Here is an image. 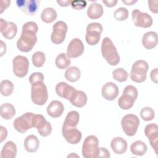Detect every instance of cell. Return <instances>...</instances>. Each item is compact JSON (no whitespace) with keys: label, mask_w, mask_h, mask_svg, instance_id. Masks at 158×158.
<instances>
[{"label":"cell","mask_w":158,"mask_h":158,"mask_svg":"<svg viewBox=\"0 0 158 158\" xmlns=\"http://www.w3.org/2000/svg\"><path fill=\"white\" fill-rule=\"evenodd\" d=\"M38 30V27L34 22H28L23 24L21 36L17 42V47L19 51L28 52L33 49L37 41Z\"/></svg>","instance_id":"6da1fadb"},{"label":"cell","mask_w":158,"mask_h":158,"mask_svg":"<svg viewBox=\"0 0 158 158\" xmlns=\"http://www.w3.org/2000/svg\"><path fill=\"white\" fill-rule=\"evenodd\" d=\"M101 52L102 57L110 65L115 66L120 62V58L117 48L108 37H105L102 41Z\"/></svg>","instance_id":"7a4b0ae2"},{"label":"cell","mask_w":158,"mask_h":158,"mask_svg":"<svg viewBox=\"0 0 158 158\" xmlns=\"http://www.w3.org/2000/svg\"><path fill=\"white\" fill-rule=\"evenodd\" d=\"M31 99L33 102L38 106L44 105L48 99L47 87L42 81L31 85Z\"/></svg>","instance_id":"3957f363"},{"label":"cell","mask_w":158,"mask_h":158,"mask_svg":"<svg viewBox=\"0 0 158 158\" xmlns=\"http://www.w3.org/2000/svg\"><path fill=\"white\" fill-rule=\"evenodd\" d=\"M98 138L94 135L87 136L82 146V155L85 158L98 157L99 153Z\"/></svg>","instance_id":"277c9868"},{"label":"cell","mask_w":158,"mask_h":158,"mask_svg":"<svg viewBox=\"0 0 158 158\" xmlns=\"http://www.w3.org/2000/svg\"><path fill=\"white\" fill-rule=\"evenodd\" d=\"M149 65L146 61L138 60L134 62L130 72V78L136 83L144 81L147 77V72Z\"/></svg>","instance_id":"5b68a950"},{"label":"cell","mask_w":158,"mask_h":158,"mask_svg":"<svg viewBox=\"0 0 158 158\" xmlns=\"http://www.w3.org/2000/svg\"><path fill=\"white\" fill-rule=\"evenodd\" d=\"M121 125L124 133L128 136L135 135L139 125V118L134 114H127L121 120Z\"/></svg>","instance_id":"8992f818"},{"label":"cell","mask_w":158,"mask_h":158,"mask_svg":"<svg viewBox=\"0 0 158 158\" xmlns=\"http://www.w3.org/2000/svg\"><path fill=\"white\" fill-rule=\"evenodd\" d=\"M102 30V26L99 23L93 22L88 24L85 35V40L87 43L91 46L97 44L100 40Z\"/></svg>","instance_id":"52a82bcc"},{"label":"cell","mask_w":158,"mask_h":158,"mask_svg":"<svg viewBox=\"0 0 158 158\" xmlns=\"http://www.w3.org/2000/svg\"><path fill=\"white\" fill-rule=\"evenodd\" d=\"M35 114L26 112L22 115L18 117L14 121V127L19 133H25L29 129L33 128L32 120Z\"/></svg>","instance_id":"ba28073f"},{"label":"cell","mask_w":158,"mask_h":158,"mask_svg":"<svg viewBox=\"0 0 158 158\" xmlns=\"http://www.w3.org/2000/svg\"><path fill=\"white\" fill-rule=\"evenodd\" d=\"M67 25L63 21L56 22L52 27V32L51 35V41L56 44H59L64 42L67 31Z\"/></svg>","instance_id":"9c48e42d"},{"label":"cell","mask_w":158,"mask_h":158,"mask_svg":"<svg viewBox=\"0 0 158 158\" xmlns=\"http://www.w3.org/2000/svg\"><path fill=\"white\" fill-rule=\"evenodd\" d=\"M12 64L13 72L15 76L23 78L27 75L28 71L29 62L26 57L20 55L17 56L14 58Z\"/></svg>","instance_id":"30bf717a"},{"label":"cell","mask_w":158,"mask_h":158,"mask_svg":"<svg viewBox=\"0 0 158 158\" xmlns=\"http://www.w3.org/2000/svg\"><path fill=\"white\" fill-rule=\"evenodd\" d=\"M132 20L136 27L149 28L153 23L152 18L150 15L145 12H141L138 9H135L132 12Z\"/></svg>","instance_id":"8fae6325"},{"label":"cell","mask_w":158,"mask_h":158,"mask_svg":"<svg viewBox=\"0 0 158 158\" xmlns=\"http://www.w3.org/2000/svg\"><path fill=\"white\" fill-rule=\"evenodd\" d=\"M62 133L65 140L71 144H76L81 139L82 135L76 127H69L63 125Z\"/></svg>","instance_id":"7c38bea8"},{"label":"cell","mask_w":158,"mask_h":158,"mask_svg":"<svg viewBox=\"0 0 158 158\" xmlns=\"http://www.w3.org/2000/svg\"><path fill=\"white\" fill-rule=\"evenodd\" d=\"M84 48V44L81 40L73 38L68 45L66 54L69 58L78 57L83 54Z\"/></svg>","instance_id":"4fadbf2b"},{"label":"cell","mask_w":158,"mask_h":158,"mask_svg":"<svg viewBox=\"0 0 158 158\" xmlns=\"http://www.w3.org/2000/svg\"><path fill=\"white\" fill-rule=\"evenodd\" d=\"M144 133L149 139L152 148L157 155L158 149V127L156 123H150L146 126Z\"/></svg>","instance_id":"5bb4252c"},{"label":"cell","mask_w":158,"mask_h":158,"mask_svg":"<svg viewBox=\"0 0 158 158\" xmlns=\"http://www.w3.org/2000/svg\"><path fill=\"white\" fill-rule=\"evenodd\" d=\"M0 31L5 38L11 40L15 36L17 32V27L14 22H7L3 19H1Z\"/></svg>","instance_id":"9a60e30c"},{"label":"cell","mask_w":158,"mask_h":158,"mask_svg":"<svg viewBox=\"0 0 158 158\" xmlns=\"http://www.w3.org/2000/svg\"><path fill=\"white\" fill-rule=\"evenodd\" d=\"M118 93L119 90L118 86L112 82H107L102 87V96L106 100H114L117 97Z\"/></svg>","instance_id":"2e32d148"},{"label":"cell","mask_w":158,"mask_h":158,"mask_svg":"<svg viewBox=\"0 0 158 158\" xmlns=\"http://www.w3.org/2000/svg\"><path fill=\"white\" fill-rule=\"evenodd\" d=\"M55 90L59 96L65 98L67 100H70L71 96L76 89L73 86L68 85L67 83L62 81L58 83L56 85Z\"/></svg>","instance_id":"e0dca14e"},{"label":"cell","mask_w":158,"mask_h":158,"mask_svg":"<svg viewBox=\"0 0 158 158\" xmlns=\"http://www.w3.org/2000/svg\"><path fill=\"white\" fill-rule=\"evenodd\" d=\"M64 110L63 104L57 100L52 101L47 107L48 114L53 118L59 117Z\"/></svg>","instance_id":"ac0fdd59"},{"label":"cell","mask_w":158,"mask_h":158,"mask_svg":"<svg viewBox=\"0 0 158 158\" xmlns=\"http://www.w3.org/2000/svg\"><path fill=\"white\" fill-rule=\"evenodd\" d=\"M110 147L112 151L117 154H122L127 150V142L122 137L114 138L110 142Z\"/></svg>","instance_id":"d6986e66"},{"label":"cell","mask_w":158,"mask_h":158,"mask_svg":"<svg viewBox=\"0 0 158 158\" xmlns=\"http://www.w3.org/2000/svg\"><path fill=\"white\" fill-rule=\"evenodd\" d=\"M157 35L152 31L146 32L142 38V44L147 49L154 48L157 44Z\"/></svg>","instance_id":"ffe728a7"},{"label":"cell","mask_w":158,"mask_h":158,"mask_svg":"<svg viewBox=\"0 0 158 158\" xmlns=\"http://www.w3.org/2000/svg\"><path fill=\"white\" fill-rule=\"evenodd\" d=\"M72 104L77 107H83L86 105L88 98L85 92L81 90H75L70 100Z\"/></svg>","instance_id":"44dd1931"},{"label":"cell","mask_w":158,"mask_h":158,"mask_svg":"<svg viewBox=\"0 0 158 158\" xmlns=\"http://www.w3.org/2000/svg\"><path fill=\"white\" fill-rule=\"evenodd\" d=\"M17 152L16 144L12 141H7L3 146L1 152V157L2 158H14Z\"/></svg>","instance_id":"7402d4cb"},{"label":"cell","mask_w":158,"mask_h":158,"mask_svg":"<svg viewBox=\"0 0 158 158\" xmlns=\"http://www.w3.org/2000/svg\"><path fill=\"white\" fill-rule=\"evenodd\" d=\"M40 146L38 138L34 135H28L24 141V148L28 152H36Z\"/></svg>","instance_id":"603a6c76"},{"label":"cell","mask_w":158,"mask_h":158,"mask_svg":"<svg viewBox=\"0 0 158 158\" xmlns=\"http://www.w3.org/2000/svg\"><path fill=\"white\" fill-rule=\"evenodd\" d=\"M103 12V7L101 4L93 2L87 10V15L91 19H98L102 15Z\"/></svg>","instance_id":"cb8c5ba5"},{"label":"cell","mask_w":158,"mask_h":158,"mask_svg":"<svg viewBox=\"0 0 158 158\" xmlns=\"http://www.w3.org/2000/svg\"><path fill=\"white\" fill-rule=\"evenodd\" d=\"M148 148L146 144L142 141L138 140L133 142L130 146L131 153L136 156H143L147 151Z\"/></svg>","instance_id":"d4e9b609"},{"label":"cell","mask_w":158,"mask_h":158,"mask_svg":"<svg viewBox=\"0 0 158 158\" xmlns=\"http://www.w3.org/2000/svg\"><path fill=\"white\" fill-rule=\"evenodd\" d=\"M0 114L3 118L10 120L15 115V109L10 103H4L1 106Z\"/></svg>","instance_id":"484cf974"},{"label":"cell","mask_w":158,"mask_h":158,"mask_svg":"<svg viewBox=\"0 0 158 158\" xmlns=\"http://www.w3.org/2000/svg\"><path fill=\"white\" fill-rule=\"evenodd\" d=\"M65 78L70 82L77 81L81 77V72L80 69L75 66L69 67L65 72Z\"/></svg>","instance_id":"4316f807"},{"label":"cell","mask_w":158,"mask_h":158,"mask_svg":"<svg viewBox=\"0 0 158 158\" xmlns=\"http://www.w3.org/2000/svg\"><path fill=\"white\" fill-rule=\"evenodd\" d=\"M80 115L77 111L72 110L69 112L65 119L63 125L69 127H76L79 122Z\"/></svg>","instance_id":"83f0119b"},{"label":"cell","mask_w":158,"mask_h":158,"mask_svg":"<svg viewBox=\"0 0 158 158\" xmlns=\"http://www.w3.org/2000/svg\"><path fill=\"white\" fill-rule=\"evenodd\" d=\"M56 18L57 12L56 10L52 7H47L43 9L41 14V19L44 23H52L56 19Z\"/></svg>","instance_id":"f1b7e54d"},{"label":"cell","mask_w":158,"mask_h":158,"mask_svg":"<svg viewBox=\"0 0 158 158\" xmlns=\"http://www.w3.org/2000/svg\"><path fill=\"white\" fill-rule=\"evenodd\" d=\"M135 103L134 99L127 94H123L118 99V106L123 110L131 109Z\"/></svg>","instance_id":"f546056e"},{"label":"cell","mask_w":158,"mask_h":158,"mask_svg":"<svg viewBox=\"0 0 158 158\" xmlns=\"http://www.w3.org/2000/svg\"><path fill=\"white\" fill-rule=\"evenodd\" d=\"M71 63V60L69 57H67L65 53H60L59 54L55 60V64L57 68L59 69H65L68 67Z\"/></svg>","instance_id":"4dcf8cb0"},{"label":"cell","mask_w":158,"mask_h":158,"mask_svg":"<svg viewBox=\"0 0 158 158\" xmlns=\"http://www.w3.org/2000/svg\"><path fill=\"white\" fill-rule=\"evenodd\" d=\"M14 86L12 81L8 80H2L1 82V94L4 96H10L14 91Z\"/></svg>","instance_id":"1f68e13d"},{"label":"cell","mask_w":158,"mask_h":158,"mask_svg":"<svg viewBox=\"0 0 158 158\" xmlns=\"http://www.w3.org/2000/svg\"><path fill=\"white\" fill-rule=\"evenodd\" d=\"M45 60V55L41 51H36L32 55V62L36 67H41L44 65Z\"/></svg>","instance_id":"d6a6232c"},{"label":"cell","mask_w":158,"mask_h":158,"mask_svg":"<svg viewBox=\"0 0 158 158\" xmlns=\"http://www.w3.org/2000/svg\"><path fill=\"white\" fill-rule=\"evenodd\" d=\"M47 122L44 117L41 114H35L33 118L32 123L33 127L36 128L38 131L41 130L47 123Z\"/></svg>","instance_id":"836d02e7"},{"label":"cell","mask_w":158,"mask_h":158,"mask_svg":"<svg viewBox=\"0 0 158 158\" xmlns=\"http://www.w3.org/2000/svg\"><path fill=\"white\" fill-rule=\"evenodd\" d=\"M128 76L127 72L122 68L116 69L112 72L113 78L118 82L125 81L127 80Z\"/></svg>","instance_id":"e575fe53"},{"label":"cell","mask_w":158,"mask_h":158,"mask_svg":"<svg viewBox=\"0 0 158 158\" xmlns=\"http://www.w3.org/2000/svg\"><path fill=\"white\" fill-rule=\"evenodd\" d=\"M140 116L144 121H150L154 118L155 113L154 110L149 107H145L141 109Z\"/></svg>","instance_id":"d590c367"},{"label":"cell","mask_w":158,"mask_h":158,"mask_svg":"<svg viewBox=\"0 0 158 158\" xmlns=\"http://www.w3.org/2000/svg\"><path fill=\"white\" fill-rule=\"evenodd\" d=\"M114 16L117 20L124 21L128 17V10L125 7H119L115 10Z\"/></svg>","instance_id":"8d00e7d4"},{"label":"cell","mask_w":158,"mask_h":158,"mask_svg":"<svg viewBox=\"0 0 158 158\" xmlns=\"http://www.w3.org/2000/svg\"><path fill=\"white\" fill-rule=\"evenodd\" d=\"M123 94H127L130 96L131 97H132L134 99L135 101L136 100L137 97H138L137 89L136 88V87H135L132 85L127 86L123 91Z\"/></svg>","instance_id":"74e56055"},{"label":"cell","mask_w":158,"mask_h":158,"mask_svg":"<svg viewBox=\"0 0 158 158\" xmlns=\"http://www.w3.org/2000/svg\"><path fill=\"white\" fill-rule=\"evenodd\" d=\"M39 2H40L38 1H25V4L27 5V10H28L31 14L35 13L37 10Z\"/></svg>","instance_id":"f35d334b"},{"label":"cell","mask_w":158,"mask_h":158,"mask_svg":"<svg viewBox=\"0 0 158 158\" xmlns=\"http://www.w3.org/2000/svg\"><path fill=\"white\" fill-rule=\"evenodd\" d=\"M43 81L44 75L41 72H34L31 73V75L29 77V81L31 83V85L38 81L43 82Z\"/></svg>","instance_id":"ab89813d"},{"label":"cell","mask_w":158,"mask_h":158,"mask_svg":"<svg viewBox=\"0 0 158 158\" xmlns=\"http://www.w3.org/2000/svg\"><path fill=\"white\" fill-rule=\"evenodd\" d=\"M39 134L42 136H49L52 131V126L51 123L49 122H47L46 125H45L44 127H43L41 130L38 131Z\"/></svg>","instance_id":"60d3db41"},{"label":"cell","mask_w":158,"mask_h":158,"mask_svg":"<svg viewBox=\"0 0 158 158\" xmlns=\"http://www.w3.org/2000/svg\"><path fill=\"white\" fill-rule=\"evenodd\" d=\"M71 6L75 10H81L86 6V2L85 1H72Z\"/></svg>","instance_id":"b9f144b4"},{"label":"cell","mask_w":158,"mask_h":158,"mask_svg":"<svg viewBox=\"0 0 158 158\" xmlns=\"http://www.w3.org/2000/svg\"><path fill=\"white\" fill-rule=\"evenodd\" d=\"M149 7L151 10V11L153 13L157 14L158 12V9H157V1H149Z\"/></svg>","instance_id":"7bdbcfd3"},{"label":"cell","mask_w":158,"mask_h":158,"mask_svg":"<svg viewBox=\"0 0 158 158\" xmlns=\"http://www.w3.org/2000/svg\"><path fill=\"white\" fill-rule=\"evenodd\" d=\"M110 154L109 151L106 149L105 148H99V153L98 155V157H110Z\"/></svg>","instance_id":"ee69618b"},{"label":"cell","mask_w":158,"mask_h":158,"mask_svg":"<svg viewBox=\"0 0 158 158\" xmlns=\"http://www.w3.org/2000/svg\"><path fill=\"white\" fill-rule=\"evenodd\" d=\"M1 128V134H0V141L2 143L4 140H5L7 136V131L5 127L3 126L0 127Z\"/></svg>","instance_id":"f6af8a7d"},{"label":"cell","mask_w":158,"mask_h":158,"mask_svg":"<svg viewBox=\"0 0 158 158\" xmlns=\"http://www.w3.org/2000/svg\"><path fill=\"white\" fill-rule=\"evenodd\" d=\"M157 75H158V71H157V68H156L153 69L151 73H150V77L151 80L154 82L155 83H157Z\"/></svg>","instance_id":"bcb514c9"},{"label":"cell","mask_w":158,"mask_h":158,"mask_svg":"<svg viewBox=\"0 0 158 158\" xmlns=\"http://www.w3.org/2000/svg\"><path fill=\"white\" fill-rule=\"evenodd\" d=\"M10 3V1H1V5H0V13L2 14L4 10H6L9 6Z\"/></svg>","instance_id":"7dc6e473"},{"label":"cell","mask_w":158,"mask_h":158,"mask_svg":"<svg viewBox=\"0 0 158 158\" xmlns=\"http://www.w3.org/2000/svg\"><path fill=\"white\" fill-rule=\"evenodd\" d=\"M102 2L108 7H112L116 5L117 3V0H103Z\"/></svg>","instance_id":"c3c4849f"},{"label":"cell","mask_w":158,"mask_h":158,"mask_svg":"<svg viewBox=\"0 0 158 158\" xmlns=\"http://www.w3.org/2000/svg\"><path fill=\"white\" fill-rule=\"evenodd\" d=\"M72 1L71 0H64V1H57V2L61 7H67L69 5H71Z\"/></svg>","instance_id":"681fc988"},{"label":"cell","mask_w":158,"mask_h":158,"mask_svg":"<svg viewBox=\"0 0 158 158\" xmlns=\"http://www.w3.org/2000/svg\"><path fill=\"white\" fill-rule=\"evenodd\" d=\"M6 45L2 41H1V56H2L4 54L6 53Z\"/></svg>","instance_id":"f907efd6"},{"label":"cell","mask_w":158,"mask_h":158,"mask_svg":"<svg viewBox=\"0 0 158 158\" xmlns=\"http://www.w3.org/2000/svg\"><path fill=\"white\" fill-rule=\"evenodd\" d=\"M124 4L128 5V6H131L133 4H134L135 3H136L137 2L136 0L135 1H133V0H122V1Z\"/></svg>","instance_id":"816d5d0a"},{"label":"cell","mask_w":158,"mask_h":158,"mask_svg":"<svg viewBox=\"0 0 158 158\" xmlns=\"http://www.w3.org/2000/svg\"><path fill=\"white\" fill-rule=\"evenodd\" d=\"M73 156H76V157H78V156H77V155H76V154H73V153H72L71 154H70V155H69L68 156H67V157H73Z\"/></svg>","instance_id":"f5cc1de1"}]
</instances>
